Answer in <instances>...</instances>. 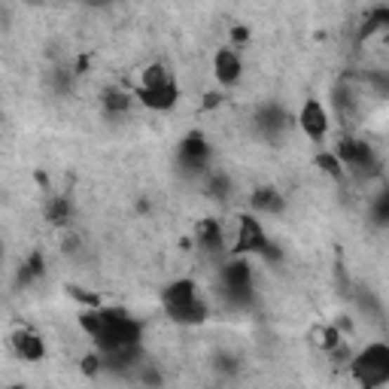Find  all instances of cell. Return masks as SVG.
I'll return each mask as SVG.
<instances>
[{
    "instance_id": "6da1fadb",
    "label": "cell",
    "mask_w": 389,
    "mask_h": 389,
    "mask_svg": "<svg viewBox=\"0 0 389 389\" xmlns=\"http://www.w3.org/2000/svg\"><path fill=\"white\" fill-rule=\"evenodd\" d=\"M161 304L164 310H168L171 319L177 322H201L204 317H207V304L201 301L198 295V286H194V280H189V277H183V280H173L164 286L161 292Z\"/></svg>"
},
{
    "instance_id": "7a4b0ae2",
    "label": "cell",
    "mask_w": 389,
    "mask_h": 389,
    "mask_svg": "<svg viewBox=\"0 0 389 389\" xmlns=\"http://www.w3.org/2000/svg\"><path fill=\"white\" fill-rule=\"evenodd\" d=\"M100 313H104V329H100V335L95 338V344H98L100 353H110V350H119V347L140 344L143 326L131 317V313H125V310H119V308H100Z\"/></svg>"
},
{
    "instance_id": "3957f363",
    "label": "cell",
    "mask_w": 389,
    "mask_h": 389,
    "mask_svg": "<svg viewBox=\"0 0 389 389\" xmlns=\"http://www.w3.org/2000/svg\"><path fill=\"white\" fill-rule=\"evenodd\" d=\"M350 371L362 389H381L389 381V347L371 344L350 359Z\"/></svg>"
},
{
    "instance_id": "277c9868",
    "label": "cell",
    "mask_w": 389,
    "mask_h": 389,
    "mask_svg": "<svg viewBox=\"0 0 389 389\" xmlns=\"http://www.w3.org/2000/svg\"><path fill=\"white\" fill-rule=\"evenodd\" d=\"M222 289H225V298L235 304V308H246L253 301V268H249L246 258L235 256L231 262L222 265Z\"/></svg>"
},
{
    "instance_id": "5b68a950",
    "label": "cell",
    "mask_w": 389,
    "mask_h": 389,
    "mask_svg": "<svg viewBox=\"0 0 389 389\" xmlns=\"http://www.w3.org/2000/svg\"><path fill=\"white\" fill-rule=\"evenodd\" d=\"M335 159L344 164L350 171H359V173H377L381 171V159L374 155V146L365 143V140H356V137H341L335 143Z\"/></svg>"
},
{
    "instance_id": "8992f818",
    "label": "cell",
    "mask_w": 389,
    "mask_h": 389,
    "mask_svg": "<svg viewBox=\"0 0 389 389\" xmlns=\"http://www.w3.org/2000/svg\"><path fill=\"white\" fill-rule=\"evenodd\" d=\"M268 244V235L262 228V222H258L253 213L249 216H240V225H237V237H235V246H231V256H249V253H258Z\"/></svg>"
},
{
    "instance_id": "52a82bcc",
    "label": "cell",
    "mask_w": 389,
    "mask_h": 389,
    "mask_svg": "<svg viewBox=\"0 0 389 389\" xmlns=\"http://www.w3.org/2000/svg\"><path fill=\"white\" fill-rule=\"evenodd\" d=\"M177 159H180V164H183L186 171H194V173H198V171H204V168L210 164V143L204 140V134L192 131V134L183 137Z\"/></svg>"
},
{
    "instance_id": "ba28073f",
    "label": "cell",
    "mask_w": 389,
    "mask_h": 389,
    "mask_svg": "<svg viewBox=\"0 0 389 389\" xmlns=\"http://www.w3.org/2000/svg\"><path fill=\"white\" fill-rule=\"evenodd\" d=\"M298 125H301V131L308 134L313 143H319L322 137L329 134V113H326V107H322L317 98H308V100H304V107H301V113H298Z\"/></svg>"
},
{
    "instance_id": "9c48e42d",
    "label": "cell",
    "mask_w": 389,
    "mask_h": 389,
    "mask_svg": "<svg viewBox=\"0 0 389 389\" xmlns=\"http://www.w3.org/2000/svg\"><path fill=\"white\" fill-rule=\"evenodd\" d=\"M137 98H140L143 107L164 113V110H173V107H177L180 88H177V82H168V86H159V88H140V91H137Z\"/></svg>"
},
{
    "instance_id": "30bf717a",
    "label": "cell",
    "mask_w": 389,
    "mask_h": 389,
    "mask_svg": "<svg viewBox=\"0 0 389 389\" xmlns=\"http://www.w3.org/2000/svg\"><path fill=\"white\" fill-rule=\"evenodd\" d=\"M213 73H216L222 86H235L240 73H244V61H240V55L235 49H219L216 58H213Z\"/></svg>"
},
{
    "instance_id": "8fae6325",
    "label": "cell",
    "mask_w": 389,
    "mask_h": 389,
    "mask_svg": "<svg viewBox=\"0 0 389 389\" xmlns=\"http://www.w3.org/2000/svg\"><path fill=\"white\" fill-rule=\"evenodd\" d=\"M13 350L25 359V362H40V359L46 356L43 338L37 335V331H31V329H18L15 331V335H13Z\"/></svg>"
},
{
    "instance_id": "7c38bea8",
    "label": "cell",
    "mask_w": 389,
    "mask_h": 389,
    "mask_svg": "<svg viewBox=\"0 0 389 389\" xmlns=\"http://www.w3.org/2000/svg\"><path fill=\"white\" fill-rule=\"evenodd\" d=\"M286 122H289V116H286L277 104H268V107H262V110L256 113V128H258V131H262L265 137H277V134H280L283 128H286Z\"/></svg>"
},
{
    "instance_id": "4fadbf2b",
    "label": "cell",
    "mask_w": 389,
    "mask_h": 389,
    "mask_svg": "<svg viewBox=\"0 0 389 389\" xmlns=\"http://www.w3.org/2000/svg\"><path fill=\"white\" fill-rule=\"evenodd\" d=\"M249 204H253V210H258V213H280V210L286 207L283 194L277 192V189H271V186L256 189L253 198H249Z\"/></svg>"
},
{
    "instance_id": "5bb4252c",
    "label": "cell",
    "mask_w": 389,
    "mask_h": 389,
    "mask_svg": "<svg viewBox=\"0 0 389 389\" xmlns=\"http://www.w3.org/2000/svg\"><path fill=\"white\" fill-rule=\"evenodd\" d=\"M198 244L204 249H210V253H219V249H222L225 237H222V225L216 219H204L198 225Z\"/></svg>"
},
{
    "instance_id": "9a60e30c",
    "label": "cell",
    "mask_w": 389,
    "mask_h": 389,
    "mask_svg": "<svg viewBox=\"0 0 389 389\" xmlns=\"http://www.w3.org/2000/svg\"><path fill=\"white\" fill-rule=\"evenodd\" d=\"M100 104H104L110 116H122V113H128V107H131V95L119 86H110L104 91V98H100Z\"/></svg>"
},
{
    "instance_id": "2e32d148",
    "label": "cell",
    "mask_w": 389,
    "mask_h": 389,
    "mask_svg": "<svg viewBox=\"0 0 389 389\" xmlns=\"http://www.w3.org/2000/svg\"><path fill=\"white\" fill-rule=\"evenodd\" d=\"M73 216V204L64 198V194H55V198L46 201V219L52 222V225H67Z\"/></svg>"
},
{
    "instance_id": "e0dca14e",
    "label": "cell",
    "mask_w": 389,
    "mask_h": 389,
    "mask_svg": "<svg viewBox=\"0 0 389 389\" xmlns=\"http://www.w3.org/2000/svg\"><path fill=\"white\" fill-rule=\"evenodd\" d=\"M168 82H173L168 67L164 64H150L140 77V88H159V86H168Z\"/></svg>"
},
{
    "instance_id": "ac0fdd59",
    "label": "cell",
    "mask_w": 389,
    "mask_h": 389,
    "mask_svg": "<svg viewBox=\"0 0 389 389\" xmlns=\"http://www.w3.org/2000/svg\"><path fill=\"white\" fill-rule=\"evenodd\" d=\"M43 268H46V262H43V253H31V258L18 268V283H34L37 277H43Z\"/></svg>"
},
{
    "instance_id": "d6986e66",
    "label": "cell",
    "mask_w": 389,
    "mask_h": 389,
    "mask_svg": "<svg viewBox=\"0 0 389 389\" xmlns=\"http://www.w3.org/2000/svg\"><path fill=\"white\" fill-rule=\"evenodd\" d=\"M383 25H389V6H374L371 13L365 15V25H362V37L374 34L377 27H383Z\"/></svg>"
},
{
    "instance_id": "ffe728a7",
    "label": "cell",
    "mask_w": 389,
    "mask_h": 389,
    "mask_svg": "<svg viewBox=\"0 0 389 389\" xmlns=\"http://www.w3.org/2000/svg\"><path fill=\"white\" fill-rule=\"evenodd\" d=\"M335 110H338V116L341 119H350L356 113V98L350 95V88H335Z\"/></svg>"
},
{
    "instance_id": "44dd1931",
    "label": "cell",
    "mask_w": 389,
    "mask_h": 389,
    "mask_svg": "<svg viewBox=\"0 0 389 389\" xmlns=\"http://www.w3.org/2000/svg\"><path fill=\"white\" fill-rule=\"evenodd\" d=\"M317 168L326 171L331 180H341V177H344V164L335 159V152H317Z\"/></svg>"
},
{
    "instance_id": "7402d4cb",
    "label": "cell",
    "mask_w": 389,
    "mask_h": 389,
    "mask_svg": "<svg viewBox=\"0 0 389 389\" xmlns=\"http://www.w3.org/2000/svg\"><path fill=\"white\" fill-rule=\"evenodd\" d=\"M371 213H374V222H377V225H386V219H389V192H386V189L377 194Z\"/></svg>"
},
{
    "instance_id": "603a6c76",
    "label": "cell",
    "mask_w": 389,
    "mask_h": 389,
    "mask_svg": "<svg viewBox=\"0 0 389 389\" xmlns=\"http://www.w3.org/2000/svg\"><path fill=\"white\" fill-rule=\"evenodd\" d=\"M228 192H231V183L225 173H213L210 177V194L213 198H228Z\"/></svg>"
},
{
    "instance_id": "cb8c5ba5",
    "label": "cell",
    "mask_w": 389,
    "mask_h": 389,
    "mask_svg": "<svg viewBox=\"0 0 389 389\" xmlns=\"http://www.w3.org/2000/svg\"><path fill=\"white\" fill-rule=\"evenodd\" d=\"M70 295H73V298H79L82 304H86V308H100V298H98V295H91L88 289H79V286H70Z\"/></svg>"
},
{
    "instance_id": "d4e9b609",
    "label": "cell",
    "mask_w": 389,
    "mask_h": 389,
    "mask_svg": "<svg viewBox=\"0 0 389 389\" xmlns=\"http://www.w3.org/2000/svg\"><path fill=\"white\" fill-rule=\"evenodd\" d=\"M258 256H262V258H268V262H280V258H283V253H280V249H277V246L271 244V240H268V244H265L262 249H258Z\"/></svg>"
},
{
    "instance_id": "484cf974",
    "label": "cell",
    "mask_w": 389,
    "mask_h": 389,
    "mask_svg": "<svg viewBox=\"0 0 389 389\" xmlns=\"http://www.w3.org/2000/svg\"><path fill=\"white\" fill-rule=\"evenodd\" d=\"M82 368H86V374H95L100 368V356H86V362H82Z\"/></svg>"
},
{
    "instance_id": "4316f807",
    "label": "cell",
    "mask_w": 389,
    "mask_h": 389,
    "mask_svg": "<svg viewBox=\"0 0 389 389\" xmlns=\"http://www.w3.org/2000/svg\"><path fill=\"white\" fill-rule=\"evenodd\" d=\"M231 40H235V43H246L249 40V31H246V27H235V31H231Z\"/></svg>"
},
{
    "instance_id": "83f0119b",
    "label": "cell",
    "mask_w": 389,
    "mask_h": 389,
    "mask_svg": "<svg viewBox=\"0 0 389 389\" xmlns=\"http://www.w3.org/2000/svg\"><path fill=\"white\" fill-rule=\"evenodd\" d=\"M219 104V95H207V100H204V107H216Z\"/></svg>"
},
{
    "instance_id": "f1b7e54d",
    "label": "cell",
    "mask_w": 389,
    "mask_h": 389,
    "mask_svg": "<svg viewBox=\"0 0 389 389\" xmlns=\"http://www.w3.org/2000/svg\"><path fill=\"white\" fill-rule=\"evenodd\" d=\"M0 262H4V244H0Z\"/></svg>"
}]
</instances>
